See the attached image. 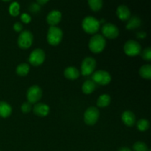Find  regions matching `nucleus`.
<instances>
[{
	"instance_id": "1",
	"label": "nucleus",
	"mask_w": 151,
	"mask_h": 151,
	"mask_svg": "<svg viewBox=\"0 0 151 151\" xmlns=\"http://www.w3.org/2000/svg\"><path fill=\"white\" fill-rule=\"evenodd\" d=\"M106 45V38L100 34H94L90 38L88 43V48L93 53H100L104 50Z\"/></svg>"
},
{
	"instance_id": "2",
	"label": "nucleus",
	"mask_w": 151,
	"mask_h": 151,
	"mask_svg": "<svg viewBox=\"0 0 151 151\" xmlns=\"http://www.w3.org/2000/svg\"><path fill=\"white\" fill-rule=\"evenodd\" d=\"M100 21L93 16H86L82 22V27L86 33L94 35L98 32L100 29Z\"/></svg>"
},
{
	"instance_id": "3",
	"label": "nucleus",
	"mask_w": 151,
	"mask_h": 151,
	"mask_svg": "<svg viewBox=\"0 0 151 151\" xmlns=\"http://www.w3.org/2000/svg\"><path fill=\"white\" fill-rule=\"evenodd\" d=\"M63 38V31L57 26L50 27L47 32V39L51 46H58Z\"/></svg>"
},
{
	"instance_id": "4",
	"label": "nucleus",
	"mask_w": 151,
	"mask_h": 151,
	"mask_svg": "<svg viewBox=\"0 0 151 151\" xmlns=\"http://www.w3.org/2000/svg\"><path fill=\"white\" fill-rule=\"evenodd\" d=\"M33 42V35L29 30L22 31L18 38V46L22 50L29 49Z\"/></svg>"
},
{
	"instance_id": "5",
	"label": "nucleus",
	"mask_w": 151,
	"mask_h": 151,
	"mask_svg": "<svg viewBox=\"0 0 151 151\" xmlns=\"http://www.w3.org/2000/svg\"><path fill=\"white\" fill-rule=\"evenodd\" d=\"M91 81H93L96 84H98V85L106 86L110 83V82L111 81V76L106 71L98 70L92 73Z\"/></svg>"
},
{
	"instance_id": "6",
	"label": "nucleus",
	"mask_w": 151,
	"mask_h": 151,
	"mask_svg": "<svg viewBox=\"0 0 151 151\" xmlns=\"http://www.w3.org/2000/svg\"><path fill=\"white\" fill-rule=\"evenodd\" d=\"M124 52L130 57L137 56L141 53L142 47L139 43L134 40H129L124 45Z\"/></svg>"
},
{
	"instance_id": "7",
	"label": "nucleus",
	"mask_w": 151,
	"mask_h": 151,
	"mask_svg": "<svg viewBox=\"0 0 151 151\" xmlns=\"http://www.w3.org/2000/svg\"><path fill=\"white\" fill-rule=\"evenodd\" d=\"M97 62L92 57H86L83 59L81 63V74L83 76H88L92 75L96 68Z\"/></svg>"
},
{
	"instance_id": "8",
	"label": "nucleus",
	"mask_w": 151,
	"mask_h": 151,
	"mask_svg": "<svg viewBox=\"0 0 151 151\" xmlns=\"http://www.w3.org/2000/svg\"><path fill=\"white\" fill-rule=\"evenodd\" d=\"M100 116L98 109L94 106L88 108L84 113V122L88 125H94L97 123Z\"/></svg>"
},
{
	"instance_id": "9",
	"label": "nucleus",
	"mask_w": 151,
	"mask_h": 151,
	"mask_svg": "<svg viewBox=\"0 0 151 151\" xmlns=\"http://www.w3.org/2000/svg\"><path fill=\"white\" fill-rule=\"evenodd\" d=\"M42 97V90L41 87L33 85L28 88L27 91V99L31 104H35L41 100Z\"/></svg>"
},
{
	"instance_id": "10",
	"label": "nucleus",
	"mask_w": 151,
	"mask_h": 151,
	"mask_svg": "<svg viewBox=\"0 0 151 151\" xmlns=\"http://www.w3.org/2000/svg\"><path fill=\"white\" fill-rule=\"evenodd\" d=\"M45 52L43 50L37 48L30 53L29 56V62L33 66H38L45 60Z\"/></svg>"
},
{
	"instance_id": "11",
	"label": "nucleus",
	"mask_w": 151,
	"mask_h": 151,
	"mask_svg": "<svg viewBox=\"0 0 151 151\" xmlns=\"http://www.w3.org/2000/svg\"><path fill=\"white\" fill-rule=\"evenodd\" d=\"M102 33L103 36L109 39H115L117 38L119 34V29L116 25L111 23H106L102 27Z\"/></svg>"
},
{
	"instance_id": "12",
	"label": "nucleus",
	"mask_w": 151,
	"mask_h": 151,
	"mask_svg": "<svg viewBox=\"0 0 151 151\" xmlns=\"http://www.w3.org/2000/svg\"><path fill=\"white\" fill-rule=\"evenodd\" d=\"M62 19V14L59 10H54L48 13L47 16V22L50 27L56 26L60 23Z\"/></svg>"
},
{
	"instance_id": "13",
	"label": "nucleus",
	"mask_w": 151,
	"mask_h": 151,
	"mask_svg": "<svg viewBox=\"0 0 151 151\" xmlns=\"http://www.w3.org/2000/svg\"><path fill=\"white\" fill-rule=\"evenodd\" d=\"M32 110H33V113L39 117L47 116L50 113V107L47 104L43 103H35V105L32 108Z\"/></svg>"
},
{
	"instance_id": "14",
	"label": "nucleus",
	"mask_w": 151,
	"mask_h": 151,
	"mask_svg": "<svg viewBox=\"0 0 151 151\" xmlns=\"http://www.w3.org/2000/svg\"><path fill=\"white\" fill-rule=\"evenodd\" d=\"M116 16L121 21H128L131 18V11L126 5H119L116 9Z\"/></svg>"
},
{
	"instance_id": "15",
	"label": "nucleus",
	"mask_w": 151,
	"mask_h": 151,
	"mask_svg": "<svg viewBox=\"0 0 151 151\" xmlns=\"http://www.w3.org/2000/svg\"><path fill=\"white\" fill-rule=\"evenodd\" d=\"M122 121L127 126H134L136 123L135 114L131 111H125L122 114Z\"/></svg>"
},
{
	"instance_id": "16",
	"label": "nucleus",
	"mask_w": 151,
	"mask_h": 151,
	"mask_svg": "<svg viewBox=\"0 0 151 151\" xmlns=\"http://www.w3.org/2000/svg\"><path fill=\"white\" fill-rule=\"evenodd\" d=\"M65 78L69 80H76L80 77V72L75 66H69L66 68L63 72Z\"/></svg>"
},
{
	"instance_id": "17",
	"label": "nucleus",
	"mask_w": 151,
	"mask_h": 151,
	"mask_svg": "<svg viewBox=\"0 0 151 151\" xmlns=\"http://www.w3.org/2000/svg\"><path fill=\"white\" fill-rule=\"evenodd\" d=\"M142 24V20L139 17L137 16H132L128 20V23H127L126 27L127 29L128 30H131V29H135L139 27Z\"/></svg>"
},
{
	"instance_id": "18",
	"label": "nucleus",
	"mask_w": 151,
	"mask_h": 151,
	"mask_svg": "<svg viewBox=\"0 0 151 151\" xmlns=\"http://www.w3.org/2000/svg\"><path fill=\"white\" fill-rule=\"evenodd\" d=\"M12 114V107L6 102H0V117L7 118Z\"/></svg>"
},
{
	"instance_id": "19",
	"label": "nucleus",
	"mask_w": 151,
	"mask_h": 151,
	"mask_svg": "<svg viewBox=\"0 0 151 151\" xmlns=\"http://www.w3.org/2000/svg\"><path fill=\"white\" fill-rule=\"evenodd\" d=\"M96 83L91 80H87L82 86V91L85 94H90L95 90Z\"/></svg>"
},
{
	"instance_id": "20",
	"label": "nucleus",
	"mask_w": 151,
	"mask_h": 151,
	"mask_svg": "<svg viewBox=\"0 0 151 151\" xmlns=\"http://www.w3.org/2000/svg\"><path fill=\"white\" fill-rule=\"evenodd\" d=\"M111 103V97L109 94H102L97 100V106L100 108H106Z\"/></svg>"
},
{
	"instance_id": "21",
	"label": "nucleus",
	"mask_w": 151,
	"mask_h": 151,
	"mask_svg": "<svg viewBox=\"0 0 151 151\" xmlns=\"http://www.w3.org/2000/svg\"><path fill=\"white\" fill-rule=\"evenodd\" d=\"M16 74L19 76L24 77L29 73V64L26 63H22L18 65L16 67Z\"/></svg>"
},
{
	"instance_id": "22",
	"label": "nucleus",
	"mask_w": 151,
	"mask_h": 151,
	"mask_svg": "<svg viewBox=\"0 0 151 151\" xmlns=\"http://www.w3.org/2000/svg\"><path fill=\"white\" fill-rule=\"evenodd\" d=\"M139 75L144 79H151V66L150 64H146L142 66L139 71Z\"/></svg>"
},
{
	"instance_id": "23",
	"label": "nucleus",
	"mask_w": 151,
	"mask_h": 151,
	"mask_svg": "<svg viewBox=\"0 0 151 151\" xmlns=\"http://www.w3.org/2000/svg\"><path fill=\"white\" fill-rule=\"evenodd\" d=\"M88 4L91 10L97 12L101 10L103 7V0H88Z\"/></svg>"
},
{
	"instance_id": "24",
	"label": "nucleus",
	"mask_w": 151,
	"mask_h": 151,
	"mask_svg": "<svg viewBox=\"0 0 151 151\" xmlns=\"http://www.w3.org/2000/svg\"><path fill=\"white\" fill-rule=\"evenodd\" d=\"M20 13V5L17 1L11 3L9 7V13L12 16H17Z\"/></svg>"
},
{
	"instance_id": "25",
	"label": "nucleus",
	"mask_w": 151,
	"mask_h": 151,
	"mask_svg": "<svg viewBox=\"0 0 151 151\" xmlns=\"http://www.w3.org/2000/svg\"><path fill=\"white\" fill-rule=\"evenodd\" d=\"M137 129L139 131H145L150 127V123H149V121L147 120V119H141L137 121Z\"/></svg>"
},
{
	"instance_id": "26",
	"label": "nucleus",
	"mask_w": 151,
	"mask_h": 151,
	"mask_svg": "<svg viewBox=\"0 0 151 151\" xmlns=\"http://www.w3.org/2000/svg\"><path fill=\"white\" fill-rule=\"evenodd\" d=\"M133 150L134 151H148L147 145L142 142H137L133 145Z\"/></svg>"
},
{
	"instance_id": "27",
	"label": "nucleus",
	"mask_w": 151,
	"mask_h": 151,
	"mask_svg": "<svg viewBox=\"0 0 151 151\" xmlns=\"http://www.w3.org/2000/svg\"><path fill=\"white\" fill-rule=\"evenodd\" d=\"M141 56L143 60H145L147 61H150L151 60V49L150 47H147V48L145 49L141 52Z\"/></svg>"
},
{
	"instance_id": "28",
	"label": "nucleus",
	"mask_w": 151,
	"mask_h": 151,
	"mask_svg": "<svg viewBox=\"0 0 151 151\" xmlns=\"http://www.w3.org/2000/svg\"><path fill=\"white\" fill-rule=\"evenodd\" d=\"M32 104H31L30 103H29L28 101L24 103L22 105V106H21V110H22V111L23 112L24 114L29 113V112L32 111Z\"/></svg>"
},
{
	"instance_id": "29",
	"label": "nucleus",
	"mask_w": 151,
	"mask_h": 151,
	"mask_svg": "<svg viewBox=\"0 0 151 151\" xmlns=\"http://www.w3.org/2000/svg\"><path fill=\"white\" fill-rule=\"evenodd\" d=\"M20 19H21V20H22V22L24 24H29V22H31V20H32V18H31V16L26 13H22V14L21 15Z\"/></svg>"
},
{
	"instance_id": "30",
	"label": "nucleus",
	"mask_w": 151,
	"mask_h": 151,
	"mask_svg": "<svg viewBox=\"0 0 151 151\" xmlns=\"http://www.w3.org/2000/svg\"><path fill=\"white\" fill-rule=\"evenodd\" d=\"M29 10H30L31 13H37L41 10V7L38 3H32L29 6Z\"/></svg>"
},
{
	"instance_id": "31",
	"label": "nucleus",
	"mask_w": 151,
	"mask_h": 151,
	"mask_svg": "<svg viewBox=\"0 0 151 151\" xmlns=\"http://www.w3.org/2000/svg\"><path fill=\"white\" fill-rule=\"evenodd\" d=\"M13 29L14 31L17 32H22V29H23V26H22V24L20 22H16V23L13 24Z\"/></svg>"
},
{
	"instance_id": "32",
	"label": "nucleus",
	"mask_w": 151,
	"mask_h": 151,
	"mask_svg": "<svg viewBox=\"0 0 151 151\" xmlns=\"http://www.w3.org/2000/svg\"><path fill=\"white\" fill-rule=\"evenodd\" d=\"M147 36V33L145 32H139L137 33V38H145Z\"/></svg>"
},
{
	"instance_id": "33",
	"label": "nucleus",
	"mask_w": 151,
	"mask_h": 151,
	"mask_svg": "<svg viewBox=\"0 0 151 151\" xmlns=\"http://www.w3.org/2000/svg\"><path fill=\"white\" fill-rule=\"evenodd\" d=\"M36 1L39 5H44V4H47L50 0H36Z\"/></svg>"
},
{
	"instance_id": "34",
	"label": "nucleus",
	"mask_w": 151,
	"mask_h": 151,
	"mask_svg": "<svg viewBox=\"0 0 151 151\" xmlns=\"http://www.w3.org/2000/svg\"><path fill=\"white\" fill-rule=\"evenodd\" d=\"M118 151H131V150L130 148H128V147H121V148Z\"/></svg>"
},
{
	"instance_id": "35",
	"label": "nucleus",
	"mask_w": 151,
	"mask_h": 151,
	"mask_svg": "<svg viewBox=\"0 0 151 151\" xmlns=\"http://www.w3.org/2000/svg\"><path fill=\"white\" fill-rule=\"evenodd\" d=\"M4 1H11V0H2Z\"/></svg>"
},
{
	"instance_id": "36",
	"label": "nucleus",
	"mask_w": 151,
	"mask_h": 151,
	"mask_svg": "<svg viewBox=\"0 0 151 151\" xmlns=\"http://www.w3.org/2000/svg\"><path fill=\"white\" fill-rule=\"evenodd\" d=\"M148 151H151V150H148Z\"/></svg>"
}]
</instances>
